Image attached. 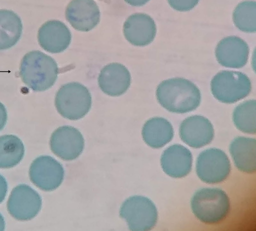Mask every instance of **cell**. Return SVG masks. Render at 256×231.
<instances>
[{
    "label": "cell",
    "instance_id": "1",
    "mask_svg": "<svg viewBox=\"0 0 256 231\" xmlns=\"http://www.w3.org/2000/svg\"><path fill=\"white\" fill-rule=\"evenodd\" d=\"M160 104L168 111L184 114L196 109L201 95L198 87L190 81L176 78L162 81L156 90Z\"/></svg>",
    "mask_w": 256,
    "mask_h": 231
},
{
    "label": "cell",
    "instance_id": "2",
    "mask_svg": "<svg viewBox=\"0 0 256 231\" xmlns=\"http://www.w3.org/2000/svg\"><path fill=\"white\" fill-rule=\"evenodd\" d=\"M58 68L50 56L39 50L26 54L22 60L20 76L22 82L35 92H42L56 82Z\"/></svg>",
    "mask_w": 256,
    "mask_h": 231
},
{
    "label": "cell",
    "instance_id": "3",
    "mask_svg": "<svg viewBox=\"0 0 256 231\" xmlns=\"http://www.w3.org/2000/svg\"><path fill=\"white\" fill-rule=\"evenodd\" d=\"M190 206L195 216L207 224L223 221L230 210V201L224 191L218 188H202L193 195Z\"/></svg>",
    "mask_w": 256,
    "mask_h": 231
},
{
    "label": "cell",
    "instance_id": "4",
    "mask_svg": "<svg viewBox=\"0 0 256 231\" xmlns=\"http://www.w3.org/2000/svg\"><path fill=\"white\" fill-rule=\"evenodd\" d=\"M55 106L64 118L78 120L84 116L92 106L88 90L82 84L72 82L62 85L57 92Z\"/></svg>",
    "mask_w": 256,
    "mask_h": 231
},
{
    "label": "cell",
    "instance_id": "5",
    "mask_svg": "<svg viewBox=\"0 0 256 231\" xmlns=\"http://www.w3.org/2000/svg\"><path fill=\"white\" fill-rule=\"evenodd\" d=\"M120 215L133 231H145L152 229L158 218V210L154 203L148 198L134 196L128 198L122 204Z\"/></svg>",
    "mask_w": 256,
    "mask_h": 231
},
{
    "label": "cell",
    "instance_id": "6",
    "mask_svg": "<svg viewBox=\"0 0 256 231\" xmlns=\"http://www.w3.org/2000/svg\"><path fill=\"white\" fill-rule=\"evenodd\" d=\"M211 91L218 100L234 103L246 96L252 88L248 78L239 72L224 70L218 73L211 82Z\"/></svg>",
    "mask_w": 256,
    "mask_h": 231
},
{
    "label": "cell",
    "instance_id": "7",
    "mask_svg": "<svg viewBox=\"0 0 256 231\" xmlns=\"http://www.w3.org/2000/svg\"><path fill=\"white\" fill-rule=\"evenodd\" d=\"M231 170L230 161L222 150L210 148L202 151L196 162V172L202 182L215 184L224 180Z\"/></svg>",
    "mask_w": 256,
    "mask_h": 231
},
{
    "label": "cell",
    "instance_id": "8",
    "mask_svg": "<svg viewBox=\"0 0 256 231\" xmlns=\"http://www.w3.org/2000/svg\"><path fill=\"white\" fill-rule=\"evenodd\" d=\"M42 200L40 194L29 186L20 184L12 190L8 201L10 214L18 220L34 218L41 209Z\"/></svg>",
    "mask_w": 256,
    "mask_h": 231
},
{
    "label": "cell",
    "instance_id": "9",
    "mask_svg": "<svg viewBox=\"0 0 256 231\" xmlns=\"http://www.w3.org/2000/svg\"><path fill=\"white\" fill-rule=\"evenodd\" d=\"M64 176L62 165L48 156L36 158L29 170L31 182L44 191H52L58 188L62 183Z\"/></svg>",
    "mask_w": 256,
    "mask_h": 231
},
{
    "label": "cell",
    "instance_id": "10",
    "mask_svg": "<svg viewBox=\"0 0 256 231\" xmlns=\"http://www.w3.org/2000/svg\"><path fill=\"white\" fill-rule=\"evenodd\" d=\"M50 144L52 151L56 156L65 160H72L82 152L84 140L78 129L64 126L53 132Z\"/></svg>",
    "mask_w": 256,
    "mask_h": 231
},
{
    "label": "cell",
    "instance_id": "11",
    "mask_svg": "<svg viewBox=\"0 0 256 231\" xmlns=\"http://www.w3.org/2000/svg\"><path fill=\"white\" fill-rule=\"evenodd\" d=\"M66 18L76 30L88 32L100 20V11L94 0H72L67 6Z\"/></svg>",
    "mask_w": 256,
    "mask_h": 231
},
{
    "label": "cell",
    "instance_id": "12",
    "mask_svg": "<svg viewBox=\"0 0 256 231\" xmlns=\"http://www.w3.org/2000/svg\"><path fill=\"white\" fill-rule=\"evenodd\" d=\"M181 140L188 146L196 148L209 144L214 137V130L210 122L198 115L189 116L181 123L179 130Z\"/></svg>",
    "mask_w": 256,
    "mask_h": 231
},
{
    "label": "cell",
    "instance_id": "13",
    "mask_svg": "<svg viewBox=\"0 0 256 231\" xmlns=\"http://www.w3.org/2000/svg\"><path fill=\"white\" fill-rule=\"evenodd\" d=\"M40 46L50 53H60L66 50L70 44L71 33L68 27L58 20H50L44 24L38 34Z\"/></svg>",
    "mask_w": 256,
    "mask_h": 231
},
{
    "label": "cell",
    "instance_id": "14",
    "mask_svg": "<svg viewBox=\"0 0 256 231\" xmlns=\"http://www.w3.org/2000/svg\"><path fill=\"white\" fill-rule=\"evenodd\" d=\"M125 38L132 45L143 46L150 44L156 32L153 19L148 15L136 13L130 15L123 26Z\"/></svg>",
    "mask_w": 256,
    "mask_h": 231
},
{
    "label": "cell",
    "instance_id": "15",
    "mask_svg": "<svg viewBox=\"0 0 256 231\" xmlns=\"http://www.w3.org/2000/svg\"><path fill=\"white\" fill-rule=\"evenodd\" d=\"M249 48L247 44L240 38L231 36L222 40L216 50L218 62L222 66L240 68L247 62Z\"/></svg>",
    "mask_w": 256,
    "mask_h": 231
},
{
    "label": "cell",
    "instance_id": "16",
    "mask_svg": "<svg viewBox=\"0 0 256 231\" xmlns=\"http://www.w3.org/2000/svg\"><path fill=\"white\" fill-rule=\"evenodd\" d=\"M131 82L130 73L122 64L111 63L104 67L98 78V84L106 94L117 96L124 94Z\"/></svg>",
    "mask_w": 256,
    "mask_h": 231
},
{
    "label": "cell",
    "instance_id": "17",
    "mask_svg": "<svg viewBox=\"0 0 256 231\" xmlns=\"http://www.w3.org/2000/svg\"><path fill=\"white\" fill-rule=\"evenodd\" d=\"M192 164V156L190 150L178 144L168 147L164 151L160 158L163 171L174 178L187 176L191 170Z\"/></svg>",
    "mask_w": 256,
    "mask_h": 231
},
{
    "label": "cell",
    "instance_id": "18",
    "mask_svg": "<svg viewBox=\"0 0 256 231\" xmlns=\"http://www.w3.org/2000/svg\"><path fill=\"white\" fill-rule=\"evenodd\" d=\"M256 140L238 136L230 146V152L236 168L240 171L252 174L256 172Z\"/></svg>",
    "mask_w": 256,
    "mask_h": 231
},
{
    "label": "cell",
    "instance_id": "19",
    "mask_svg": "<svg viewBox=\"0 0 256 231\" xmlns=\"http://www.w3.org/2000/svg\"><path fill=\"white\" fill-rule=\"evenodd\" d=\"M144 142L150 147L159 148L164 146L172 139L174 130L166 119L155 117L147 120L142 129Z\"/></svg>",
    "mask_w": 256,
    "mask_h": 231
},
{
    "label": "cell",
    "instance_id": "20",
    "mask_svg": "<svg viewBox=\"0 0 256 231\" xmlns=\"http://www.w3.org/2000/svg\"><path fill=\"white\" fill-rule=\"evenodd\" d=\"M22 30L21 20L16 13L0 10V50L14 46L20 39Z\"/></svg>",
    "mask_w": 256,
    "mask_h": 231
},
{
    "label": "cell",
    "instance_id": "21",
    "mask_svg": "<svg viewBox=\"0 0 256 231\" xmlns=\"http://www.w3.org/2000/svg\"><path fill=\"white\" fill-rule=\"evenodd\" d=\"M24 154V145L17 136L6 134L0 136V168L14 166L22 159Z\"/></svg>",
    "mask_w": 256,
    "mask_h": 231
},
{
    "label": "cell",
    "instance_id": "22",
    "mask_svg": "<svg viewBox=\"0 0 256 231\" xmlns=\"http://www.w3.org/2000/svg\"><path fill=\"white\" fill-rule=\"evenodd\" d=\"M256 102L255 100H246L238 105L232 114L234 123L241 132L254 134L256 125Z\"/></svg>",
    "mask_w": 256,
    "mask_h": 231
},
{
    "label": "cell",
    "instance_id": "23",
    "mask_svg": "<svg viewBox=\"0 0 256 231\" xmlns=\"http://www.w3.org/2000/svg\"><path fill=\"white\" fill-rule=\"evenodd\" d=\"M256 4L254 1H244L239 4L233 13L235 26L240 30L254 32L256 30Z\"/></svg>",
    "mask_w": 256,
    "mask_h": 231
},
{
    "label": "cell",
    "instance_id": "24",
    "mask_svg": "<svg viewBox=\"0 0 256 231\" xmlns=\"http://www.w3.org/2000/svg\"><path fill=\"white\" fill-rule=\"evenodd\" d=\"M174 9L181 12L188 11L194 8L199 0H168Z\"/></svg>",
    "mask_w": 256,
    "mask_h": 231
},
{
    "label": "cell",
    "instance_id": "25",
    "mask_svg": "<svg viewBox=\"0 0 256 231\" xmlns=\"http://www.w3.org/2000/svg\"><path fill=\"white\" fill-rule=\"evenodd\" d=\"M8 190V184L5 178L0 174V203L5 198Z\"/></svg>",
    "mask_w": 256,
    "mask_h": 231
},
{
    "label": "cell",
    "instance_id": "26",
    "mask_svg": "<svg viewBox=\"0 0 256 231\" xmlns=\"http://www.w3.org/2000/svg\"><path fill=\"white\" fill-rule=\"evenodd\" d=\"M7 119L8 114L6 107L0 102V130L4 127Z\"/></svg>",
    "mask_w": 256,
    "mask_h": 231
},
{
    "label": "cell",
    "instance_id": "27",
    "mask_svg": "<svg viewBox=\"0 0 256 231\" xmlns=\"http://www.w3.org/2000/svg\"><path fill=\"white\" fill-rule=\"evenodd\" d=\"M149 0H124L128 4L134 6H142Z\"/></svg>",
    "mask_w": 256,
    "mask_h": 231
},
{
    "label": "cell",
    "instance_id": "28",
    "mask_svg": "<svg viewBox=\"0 0 256 231\" xmlns=\"http://www.w3.org/2000/svg\"><path fill=\"white\" fill-rule=\"evenodd\" d=\"M5 228V222L4 218L0 214V231H2Z\"/></svg>",
    "mask_w": 256,
    "mask_h": 231
}]
</instances>
